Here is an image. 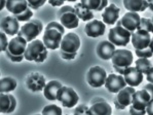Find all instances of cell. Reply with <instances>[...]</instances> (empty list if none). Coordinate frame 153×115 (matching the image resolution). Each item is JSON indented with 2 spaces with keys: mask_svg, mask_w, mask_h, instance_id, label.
<instances>
[{
  "mask_svg": "<svg viewBox=\"0 0 153 115\" xmlns=\"http://www.w3.org/2000/svg\"><path fill=\"white\" fill-rule=\"evenodd\" d=\"M65 30L59 22L53 21L48 24L43 36V43L47 49L56 50L61 46Z\"/></svg>",
  "mask_w": 153,
  "mask_h": 115,
  "instance_id": "6da1fadb",
  "label": "cell"
},
{
  "mask_svg": "<svg viewBox=\"0 0 153 115\" xmlns=\"http://www.w3.org/2000/svg\"><path fill=\"white\" fill-rule=\"evenodd\" d=\"M80 45V39L77 34L73 33L66 34L62 39L60 46V53L62 59H74Z\"/></svg>",
  "mask_w": 153,
  "mask_h": 115,
  "instance_id": "7a4b0ae2",
  "label": "cell"
},
{
  "mask_svg": "<svg viewBox=\"0 0 153 115\" xmlns=\"http://www.w3.org/2000/svg\"><path fill=\"white\" fill-rule=\"evenodd\" d=\"M6 9L16 17L19 22L30 21L33 13L28 5L26 0L6 1Z\"/></svg>",
  "mask_w": 153,
  "mask_h": 115,
  "instance_id": "3957f363",
  "label": "cell"
},
{
  "mask_svg": "<svg viewBox=\"0 0 153 115\" xmlns=\"http://www.w3.org/2000/svg\"><path fill=\"white\" fill-rule=\"evenodd\" d=\"M47 49L40 40H34L28 44L25 53V58L27 61L42 63L48 56Z\"/></svg>",
  "mask_w": 153,
  "mask_h": 115,
  "instance_id": "277c9868",
  "label": "cell"
},
{
  "mask_svg": "<svg viewBox=\"0 0 153 115\" xmlns=\"http://www.w3.org/2000/svg\"><path fill=\"white\" fill-rule=\"evenodd\" d=\"M27 42L23 37L17 36L9 42L6 54L12 62H20L25 58Z\"/></svg>",
  "mask_w": 153,
  "mask_h": 115,
  "instance_id": "5b68a950",
  "label": "cell"
},
{
  "mask_svg": "<svg viewBox=\"0 0 153 115\" xmlns=\"http://www.w3.org/2000/svg\"><path fill=\"white\" fill-rule=\"evenodd\" d=\"M133 60V55L130 50L117 49L112 58L113 67L118 73L123 75L126 70L132 65Z\"/></svg>",
  "mask_w": 153,
  "mask_h": 115,
  "instance_id": "8992f818",
  "label": "cell"
},
{
  "mask_svg": "<svg viewBox=\"0 0 153 115\" xmlns=\"http://www.w3.org/2000/svg\"><path fill=\"white\" fill-rule=\"evenodd\" d=\"M58 18L63 27L68 29L78 27L79 18L76 16L75 8L69 5L61 7L57 13Z\"/></svg>",
  "mask_w": 153,
  "mask_h": 115,
  "instance_id": "52a82bcc",
  "label": "cell"
},
{
  "mask_svg": "<svg viewBox=\"0 0 153 115\" xmlns=\"http://www.w3.org/2000/svg\"><path fill=\"white\" fill-rule=\"evenodd\" d=\"M132 34L117 22L115 27L110 30L108 39L114 45L118 47H126L130 42Z\"/></svg>",
  "mask_w": 153,
  "mask_h": 115,
  "instance_id": "ba28073f",
  "label": "cell"
},
{
  "mask_svg": "<svg viewBox=\"0 0 153 115\" xmlns=\"http://www.w3.org/2000/svg\"><path fill=\"white\" fill-rule=\"evenodd\" d=\"M42 22L38 20H32L25 24L18 32V36L23 37L27 42L35 39L43 30Z\"/></svg>",
  "mask_w": 153,
  "mask_h": 115,
  "instance_id": "9c48e42d",
  "label": "cell"
},
{
  "mask_svg": "<svg viewBox=\"0 0 153 115\" xmlns=\"http://www.w3.org/2000/svg\"><path fill=\"white\" fill-rule=\"evenodd\" d=\"M57 100L65 108H72L78 103L79 97L73 88L62 86L58 91Z\"/></svg>",
  "mask_w": 153,
  "mask_h": 115,
  "instance_id": "30bf717a",
  "label": "cell"
},
{
  "mask_svg": "<svg viewBox=\"0 0 153 115\" xmlns=\"http://www.w3.org/2000/svg\"><path fill=\"white\" fill-rule=\"evenodd\" d=\"M107 74L104 69L99 66L93 67L87 74V79L91 87L98 88L105 85Z\"/></svg>",
  "mask_w": 153,
  "mask_h": 115,
  "instance_id": "8fae6325",
  "label": "cell"
},
{
  "mask_svg": "<svg viewBox=\"0 0 153 115\" xmlns=\"http://www.w3.org/2000/svg\"><path fill=\"white\" fill-rule=\"evenodd\" d=\"M136 92L131 87H127L120 90L114 99V104L117 109L124 110L132 104V97Z\"/></svg>",
  "mask_w": 153,
  "mask_h": 115,
  "instance_id": "7c38bea8",
  "label": "cell"
},
{
  "mask_svg": "<svg viewBox=\"0 0 153 115\" xmlns=\"http://www.w3.org/2000/svg\"><path fill=\"white\" fill-rule=\"evenodd\" d=\"M26 85L29 90L33 92L43 91L46 86V79L38 72H32L26 79Z\"/></svg>",
  "mask_w": 153,
  "mask_h": 115,
  "instance_id": "4fadbf2b",
  "label": "cell"
},
{
  "mask_svg": "<svg viewBox=\"0 0 153 115\" xmlns=\"http://www.w3.org/2000/svg\"><path fill=\"white\" fill-rule=\"evenodd\" d=\"M89 112L90 115H111L112 109L104 99L98 97L91 102Z\"/></svg>",
  "mask_w": 153,
  "mask_h": 115,
  "instance_id": "5bb4252c",
  "label": "cell"
},
{
  "mask_svg": "<svg viewBox=\"0 0 153 115\" xmlns=\"http://www.w3.org/2000/svg\"><path fill=\"white\" fill-rule=\"evenodd\" d=\"M152 100L147 91L142 89L135 92L133 94L132 106L134 109L139 111H146V107Z\"/></svg>",
  "mask_w": 153,
  "mask_h": 115,
  "instance_id": "9a60e30c",
  "label": "cell"
},
{
  "mask_svg": "<svg viewBox=\"0 0 153 115\" xmlns=\"http://www.w3.org/2000/svg\"><path fill=\"white\" fill-rule=\"evenodd\" d=\"M141 18L137 13H127L117 23L132 34L137 29L140 23Z\"/></svg>",
  "mask_w": 153,
  "mask_h": 115,
  "instance_id": "2e32d148",
  "label": "cell"
},
{
  "mask_svg": "<svg viewBox=\"0 0 153 115\" xmlns=\"http://www.w3.org/2000/svg\"><path fill=\"white\" fill-rule=\"evenodd\" d=\"M132 43L133 47L137 50H143L149 47L151 35L149 33L143 30H138L132 34Z\"/></svg>",
  "mask_w": 153,
  "mask_h": 115,
  "instance_id": "e0dca14e",
  "label": "cell"
},
{
  "mask_svg": "<svg viewBox=\"0 0 153 115\" xmlns=\"http://www.w3.org/2000/svg\"><path fill=\"white\" fill-rule=\"evenodd\" d=\"M127 85L123 76L111 74L109 75L106 78L105 87L111 93H117L125 88Z\"/></svg>",
  "mask_w": 153,
  "mask_h": 115,
  "instance_id": "ac0fdd59",
  "label": "cell"
},
{
  "mask_svg": "<svg viewBox=\"0 0 153 115\" xmlns=\"http://www.w3.org/2000/svg\"><path fill=\"white\" fill-rule=\"evenodd\" d=\"M1 27L5 34L13 36L19 32L20 24L17 18L14 16H8L2 18Z\"/></svg>",
  "mask_w": 153,
  "mask_h": 115,
  "instance_id": "d6986e66",
  "label": "cell"
},
{
  "mask_svg": "<svg viewBox=\"0 0 153 115\" xmlns=\"http://www.w3.org/2000/svg\"><path fill=\"white\" fill-rule=\"evenodd\" d=\"M125 81L130 87L138 86L143 80V74L134 67H130L124 73Z\"/></svg>",
  "mask_w": 153,
  "mask_h": 115,
  "instance_id": "ffe728a7",
  "label": "cell"
},
{
  "mask_svg": "<svg viewBox=\"0 0 153 115\" xmlns=\"http://www.w3.org/2000/svg\"><path fill=\"white\" fill-rule=\"evenodd\" d=\"M105 29V24L102 21L94 20L86 24L85 31L89 37L96 38L103 35Z\"/></svg>",
  "mask_w": 153,
  "mask_h": 115,
  "instance_id": "44dd1931",
  "label": "cell"
},
{
  "mask_svg": "<svg viewBox=\"0 0 153 115\" xmlns=\"http://www.w3.org/2000/svg\"><path fill=\"white\" fill-rule=\"evenodd\" d=\"M0 96V112L4 114L13 113L17 106L14 96L12 94L7 93H1Z\"/></svg>",
  "mask_w": 153,
  "mask_h": 115,
  "instance_id": "7402d4cb",
  "label": "cell"
},
{
  "mask_svg": "<svg viewBox=\"0 0 153 115\" xmlns=\"http://www.w3.org/2000/svg\"><path fill=\"white\" fill-rule=\"evenodd\" d=\"M114 44L108 41H104L99 43L97 48V53L100 58L104 60L111 59L115 51Z\"/></svg>",
  "mask_w": 153,
  "mask_h": 115,
  "instance_id": "603a6c76",
  "label": "cell"
},
{
  "mask_svg": "<svg viewBox=\"0 0 153 115\" xmlns=\"http://www.w3.org/2000/svg\"><path fill=\"white\" fill-rule=\"evenodd\" d=\"M120 9L114 4L106 7L102 14L104 23L108 25H114L119 18Z\"/></svg>",
  "mask_w": 153,
  "mask_h": 115,
  "instance_id": "cb8c5ba5",
  "label": "cell"
},
{
  "mask_svg": "<svg viewBox=\"0 0 153 115\" xmlns=\"http://www.w3.org/2000/svg\"><path fill=\"white\" fill-rule=\"evenodd\" d=\"M62 87L61 83L57 80L49 81L43 90L45 97L49 101L56 100L58 91Z\"/></svg>",
  "mask_w": 153,
  "mask_h": 115,
  "instance_id": "d4e9b609",
  "label": "cell"
},
{
  "mask_svg": "<svg viewBox=\"0 0 153 115\" xmlns=\"http://www.w3.org/2000/svg\"><path fill=\"white\" fill-rule=\"evenodd\" d=\"M123 4L125 8L131 12H143L149 7V4L147 1L144 0H125L123 1Z\"/></svg>",
  "mask_w": 153,
  "mask_h": 115,
  "instance_id": "484cf974",
  "label": "cell"
},
{
  "mask_svg": "<svg viewBox=\"0 0 153 115\" xmlns=\"http://www.w3.org/2000/svg\"><path fill=\"white\" fill-rule=\"evenodd\" d=\"M74 8L77 16L84 22L89 21L94 18L92 12L84 7L81 3H79L75 4Z\"/></svg>",
  "mask_w": 153,
  "mask_h": 115,
  "instance_id": "4316f807",
  "label": "cell"
},
{
  "mask_svg": "<svg viewBox=\"0 0 153 115\" xmlns=\"http://www.w3.org/2000/svg\"><path fill=\"white\" fill-rule=\"evenodd\" d=\"M82 6L89 10L95 11H101L106 7L108 4L107 1H89V0H83L81 1Z\"/></svg>",
  "mask_w": 153,
  "mask_h": 115,
  "instance_id": "83f0119b",
  "label": "cell"
},
{
  "mask_svg": "<svg viewBox=\"0 0 153 115\" xmlns=\"http://www.w3.org/2000/svg\"><path fill=\"white\" fill-rule=\"evenodd\" d=\"M17 85L16 79L11 77H5L0 81L1 93H6L14 91Z\"/></svg>",
  "mask_w": 153,
  "mask_h": 115,
  "instance_id": "f1b7e54d",
  "label": "cell"
},
{
  "mask_svg": "<svg viewBox=\"0 0 153 115\" xmlns=\"http://www.w3.org/2000/svg\"><path fill=\"white\" fill-rule=\"evenodd\" d=\"M135 63L138 70L146 75L153 67L151 62L147 59L140 58L136 61Z\"/></svg>",
  "mask_w": 153,
  "mask_h": 115,
  "instance_id": "f546056e",
  "label": "cell"
},
{
  "mask_svg": "<svg viewBox=\"0 0 153 115\" xmlns=\"http://www.w3.org/2000/svg\"><path fill=\"white\" fill-rule=\"evenodd\" d=\"M42 115H62V108L56 104H49L43 108Z\"/></svg>",
  "mask_w": 153,
  "mask_h": 115,
  "instance_id": "4dcf8cb0",
  "label": "cell"
},
{
  "mask_svg": "<svg viewBox=\"0 0 153 115\" xmlns=\"http://www.w3.org/2000/svg\"><path fill=\"white\" fill-rule=\"evenodd\" d=\"M138 30H143L148 33L153 34V24L151 19L149 18H141L140 23L137 28Z\"/></svg>",
  "mask_w": 153,
  "mask_h": 115,
  "instance_id": "1f68e13d",
  "label": "cell"
},
{
  "mask_svg": "<svg viewBox=\"0 0 153 115\" xmlns=\"http://www.w3.org/2000/svg\"><path fill=\"white\" fill-rule=\"evenodd\" d=\"M135 52L136 55L138 57L144 58V59L152 57L153 55V53L149 47L147 49H143V50L135 49Z\"/></svg>",
  "mask_w": 153,
  "mask_h": 115,
  "instance_id": "d6a6232c",
  "label": "cell"
},
{
  "mask_svg": "<svg viewBox=\"0 0 153 115\" xmlns=\"http://www.w3.org/2000/svg\"><path fill=\"white\" fill-rule=\"evenodd\" d=\"M74 115H90L89 108L84 104H80L74 110Z\"/></svg>",
  "mask_w": 153,
  "mask_h": 115,
  "instance_id": "836d02e7",
  "label": "cell"
},
{
  "mask_svg": "<svg viewBox=\"0 0 153 115\" xmlns=\"http://www.w3.org/2000/svg\"><path fill=\"white\" fill-rule=\"evenodd\" d=\"M0 39H1V47L0 51H5L7 50L9 43L8 42V39L5 33L1 32L0 33Z\"/></svg>",
  "mask_w": 153,
  "mask_h": 115,
  "instance_id": "e575fe53",
  "label": "cell"
},
{
  "mask_svg": "<svg viewBox=\"0 0 153 115\" xmlns=\"http://www.w3.org/2000/svg\"><path fill=\"white\" fill-rule=\"evenodd\" d=\"M46 1H41V0H37V1H27L28 5L30 8L32 9L36 10L38 9L39 7H42L46 3Z\"/></svg>",
  "mask_w": 153,
  "mask_h": 115,
  "instance_id": "d590c367",
  "label": "cell"
},
{
  "mask_svg": "<svg viewBox=\"0 0 153 115\" xmlns=\"http://www.w3.org/2000/svg\"><path fill=\"white\" fill-rule=\"evenodd\" d=\"M146 110L144 111H139L134 109L132 105L130 106V115H145L146 114Z\"/></svg>",
  "mask_w": 153,
  "mask_h": 115,
  "instance_id": "8d00e7d4",
  "label": "cell"
},
{
  "mask_svg": "<svg viewBox=\"0 0 153 115\" xmlns=\"http://www.w3.org/2000/svg\"><path fill=\"white\" fill-rule=\"evenodd\" d=\"M143 89L146 90L151 96L152 99H153V84L152 83L147 84L143 87Z\"/></svg>",
  "mask_w": 153,
  "mask_h": 115,
  "instance_id": "74e56055",
  "label": "cell"
},
{
  "mask_svg": "<svg viewBox=\"0 0 153 115\" xmlns=\"http://www.w3.org/2000/svg\"><path fill=\"white\" fill-rule=\"evenodd\" d=\"M146 110L148 115H153V99L150 102Z\"/></svg>",
  "mask_w": 153,
  "mask_h": 115,
  "instance_id": "f35d334b",
  "label": "cell"
},
{
  "mask_svg": "<svg viewBox=\"0 0 153 115\" xmlns=\"http://www.w3.org/2000/svg\"><path fill=\"white\" fill-rule=\"evenodd\" d=\"M65 1H48V2L49 4L53 7L55 6H62L64 4Z\"/></svg>",
  "mask_w": 153,
  "mask_h": 115,
  "instance_id": "ab89813d",
  "label": "cell"
},
{
  "mask_svg": "<svg viewBox=\"0 0 153 115\" xmlns=\"http://www.w3.org/2000/svg\"><path fill=\"white\" fill-rule=\"evenodd\" d=\"M146 80L153 84V67L146 74Z\"/></svg>",
  "mask_w": 153,
  "mask_h": 115,
  "instance_id": "60d3db41",
  "label": "cell"
},
{
  "mask_svg": "<svg viewBox=\"0 0 153 115\" xmlns=\"http://www.w3.org/2000/svg\"><path fill=\"white\" fill-rule=\"evenodd\" d=\"M149 4V7L150 10L153 11V0L147 1Z\"/></svg>",
  "mask_w": 153,
  "mask_h": 115,
  "instance_id": "b9f144b4",
  "label": "cell"
},
{
  "mask_svg": "<svg viewBox=\"0 0 153 115\" xmlns=\"http://www.w3.org/2000/svg\"><path fill=\"white\" fill-rule=\"evenodd\" d=\"M1 8L0 10H1L5 6H6V1H1Z\"/></svg>",
  "mask_w": 153,
  "mask_h": 115,
  "instance_id": "7bdbcfd3",
  "label": "cell"
},
{
  "mask_svg": "<svg viewBox=\"0 0 153 115\" xmlns=\"http://www.w3.org/2000/svg\"><path fill=\"white\" fill-rule=\"evenodd\" d=\"M149 47L152 51L153 53V37L152 39L151 40L150 43L149 45Z\"/></svg>",
  "mask_w": 153,
  "mask_h": 115,
  "instance_id": "ee69618b",
  "label": "cell"
},
{
  "mask_svg": "<svg viewBox=\"0 0 153 115\" xmlns=\"http://www.w3.org/2000/svg\"><path fill=\"white\" fill-rule=\"evenodd\" d=\"M151 19L152 23L153 24V16L152 17Z\"/></svg>",
  "mask_w": 153,
  "mask_h": 115,
  "instance_id": "f6af8a7d",
  "label": "cell"
},
{
  "mask_svg": "<svg viewBox=\"0 0 153 115\" xmlns=\"http://www.w3.org/2000/svg\"><path fill=\"white\" fill-rule=\"evenodd\" d=\"M41 115L40 114H37V115Z\"/></svg>",
  "mask_w": 153,
  "mask_h": 115,
  "instance_id": "bcb514c9",
  "label": "cell"
},
{
  "mask_svg": "<svg viewBox=\"0 0 153 115\" xmlns=\"http://www.w3.org/2000/svg\"><path fill=\"white\" fill-rule=\"evenodd\" d=\"M65 115H70L66 114Z\"/></svg>",
  "mask_w": 153,
  "mask_h": 115,
  "instance_id": "7dc6e473",
  "label": "cell"
}]
</instances>
